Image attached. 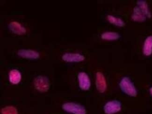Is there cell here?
Listing matches in <instances>:
<instances>
[{
    "instance_id": "cell-4",
    "label": "cell",
    "mask_w": 152,
    "mask_h": 114,
    "mask_svg": "<svg viewBox=\"0 0 152 114\" xmlns=\"http://www.w3.org/2000/svg\"><path fill=\"white\" fill-rule=\"evenodd\" d=\"M121 110V104L117 100L110 101L104 106V111L106 114H114Z\"/></svg>"
},
{
    "instance_id": "cell-17",
    "label": "cell",
    "mask_w": 152,
    "mask_h": 114,
    "mask_svg": "<svg viewBox=\"0 0 152 114\" xmlns=\"http://www.w3.org/2000/svg\"><path fill=\"white\" fill-rule=\"evenodd\" d=\"M150 93H151V95H152V88H150Z\"/></svg>"
},
{
    "instance_id": "cell-1",
    "label": "cell",
    "mask_w": 152,
    "mask_h": 114,
    "mask_svg": "<svg viewBox=\"0 0 152 114\" xmlns=\"http://www.w3.org/2000/svg\"><path fill=\"white\" fill-rule=\"evenodd\" d=\"M119 86L122 91L128 96L132 97L137 96V90L133 83L128 77H125L122 79Z\"/></svg>"
},
{
    "instance_id": "cell-12",
    "label": "cell",
    "mask_w": 152,
    "mask_h": 114,
    "mask_svg": "<svg viewBox=\"0 0 152 114\" xmlns=\"http://www.w3.org/2000/svg\"><path fill=\"white\" fill-rule=\"evenodd\" d=\"M143 53L146 56H149L152 53V36L147 37L145 41Z\"/></svg>"
},
{
    "instance_id": "cell-11",
    "label": "cell",
    "mask_w": 152,
    "mask_h": 114,
    "mask_svg": "<svg viewBox=\"0 0 152 114\" xmlns=\"http://www.w3.org/2000/svg\"><path fill=\"white\" fill-rule=\"evenodd\" d=\"M132 19L136 22H143L146 19L145 15L143 13L139 7H135L133 10Z\"/></svg>"
},
{
    "instance_id": "cell-8",
    "label": "cell",
    "mask_w": 152,
    "mask_h": 114,
    "mask_svg": "<svg viewBox=\"0 0 152 114\" xmlns=\"http://www.w3.org/2000/svg\"><path fill=\"white\" fill-rule=\"evenodd\" d=\"M18 55L23 58L28 59H37L39 57V53L30 49H21L18 51Z\"/></svg>"
},
{
    "instance_id": "cell-5",
    "label": "cell",
    "mask_w": 152,
    "mask_h": 114,
    "mask_svg": "<svg viewBox=\"0 0 152 114\" xmlns=\"http://www.w3.org/2000/svg\"><path fill=\"white\" fill-rule=\"evenodd\" d=\"M79 84L80 89L88 90L91 87V82L88 76L84 72H80L78 75Z\"/></svg>"
},
{
    "instance_id": "cell-14",
    "label": "cell",
    "mask_w": 152,
    "mask_h": 114,
    "mask_svg": "<svg viewBox=\"0 0 152 114\" xmlns=\"http://www.w3.org/2000/svg\"><path fill=\"white\" fill-rule=\"evenodd\" d=\"M107 18L110 23L118 26L123 27L125 25L124 21L119 18H116L113 15H108Z\"/></svg>"
},
{
    "instance_id": "cell-15",
    "label": "cell",
    "mask_w": 152,
    "mask_h": 114,
    "mask_svg": "<svg viewBox=\"0 0 152 114\" xmlns=\"http://www.w3.org/2000/svg\"><path fill=\"white\" fill-rule=\"evenodd\" d=\"M137 4L139 5V8H140L141 11L145 15H147L148 18H151V13L149 10L148 6L146 2L145 1H138Z\"/></svg>"
},
{
    "instance_id": "cell-6",
    "label": "cell",
    "mask_w": 152,
    "mask_h": 114,
    "mask_svg": "<svg viewBox=\"0 0 152 114\" xmlns=\"http://www.w3.org/2000/svg\"><path fill=\"white\" fill-rule=\"evenodd\" d=\"M96 85L99 92L104 93L107 88L106 80L102 72H98L96 74Z\"/></svg>"
},
{
    "instance_id": "cell-7",
    "label": "cell",
    "mask_w": 152,
    "mask_h": 114,
    "mask_svg": "<svg viewBox=\"0 0 152 114\" xmlns=\"http://www.w3.org/2000/svg\"><path fill=\"white\" fill-rule=\"evenodd\" d=\"M63 61L67 62H80L85 59V57L78 53H66L62 57Z\"/></svg>"
},
{
    "instance_id": "cell-10",
    "label": "cell",
    "mask_w": 152,
    "mask_h": 114,
    "mask_svg": "<svg viewBox=\"0 0 152 114\" xmlns=\"http://www.w3.org/2000/svg\"><path fill=\"white\" fill-rule=\"evenodd\" d=\"M22 75L19 71L16 69L12 70L9 74L10 81L13 84H18L21 80Z\"/></svg>"
},
{
    "instance_id": "cell-2",
    "label": "cell",
    "mask_w": 152,
    "mask_h": 114,
    "mask_svg": "<svg viewBox=\"0 0 152 114\" xmlns=\"http://www.w3.org/2000/svg\"><path fill=\"white\" fill-rule=\"evenodd\" d=\"M63 110L73 114H86L85 107L80 104L74 102H66L62 106Z\"/></svg>"
},
{
    "instance_id": "cell-16",
    "label": "cell",
    "mask_w": 152,
    "mask_h": 114,
    "mask_svg": "<svg viewBox=\"0 0 152 114\" xmlns=\"http://www.w3.org/2000/svg\"><path fill=\"white\" fill-rule=\"evenodd\" d=\"M1 114H18L17 109L13 106H7L1 110Z\"/></svg>"
},
{
    "instance_id": "cell-13",
    "label": "cell",
    "mask_w": 152,
    "mask_h": 114,
    "mask_svg": "<svg viewBox=\"0 0 152 114\" xmlns=\"http://www.w3.org/2000/svg\"><path fill=\"white\" fill-rule=\"evenodd\" d=\"M102 39L107 40H115L119 37V34L116 32H106L103 33L101 36Z\"/></svg>"
},
{
    "instance_id": "cell-3",
    "label": "cell",
    "mask_w": 152,
    "mask_h": 114,
    "mask_svg": "<svg viewBox=\"0 0 152 114\" xmlns=\"http://www.w3.org/2000/svg\"><path fill=\"white\" fill-rule=\"evenodd\" d=\"M34 86L38 91L41 92H45L50 88V81L47 77L43 76H38L34 81Z\"/></svg>"
},
{
    "instance_id": "cell-9",
    "label": "cell",
    "mask_w": 152,
    "mask_h": 114,
    "mask_svg": "<svg viewBox=\"0 0 152 114\" xmlns=\"http://www.w3.org/2000/svg\"><path fill=\"white\" fill-rule=\"evenodd\" d=\"M9 27L11 31L18 35H23L26 32V30L18 22H12L10 23Z\"/></svg>"
}]
</instances>
